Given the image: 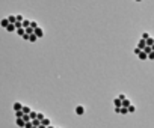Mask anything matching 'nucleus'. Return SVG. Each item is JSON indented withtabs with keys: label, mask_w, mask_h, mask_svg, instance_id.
<instances>
[{
	"label": "nucleus",
	"mask_w": 154,
	"mask_h": 128,
	"mask_svg": "<svg viewBox=\"0 0 154 128\" xmlns=\"http://www.w3.org/2000/svg\"><path fill=\"white\" fill-rule=\"evenodd\" d=\"M139 59H140V60H145V59H148V56H146V53H143V51H140V53H139Z\"/></svg>",
	"instance_id": "nucleus-1"
},
{
	"label": "nucleus",
	"mask_w": 154,
	"mask_h": 128,
	"mask_svg": "<svg viewBox=\"0 0 154 128\" xmlns=\"http://www.w3.org/2000/svg\"><path fill=\"white\" fill-rule=\"evenodd\" d=\"M122 106H124V107H130V101H128V100H125V101L122 103Z\"/></svg>",
	"instance_id": "nucleus-2"
},
{
	"label": "nucleus",
	"mask_w": 154,
	"mask_h": 128,
	"mask_svg": "<svg viewBox=\"0 0 154 128\" xmlns=\"http://www.w3.org/2000/svg\"><path fill=\"white\" fill-rule=\"evenodd\" d=\"M148 59H151V60L154 59V51H151V53H148Z\"/></svg>",
	"instance_id": "nucleus-3"
}]
</instances>
